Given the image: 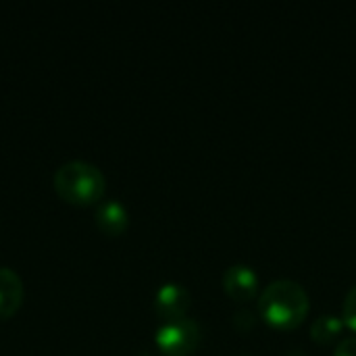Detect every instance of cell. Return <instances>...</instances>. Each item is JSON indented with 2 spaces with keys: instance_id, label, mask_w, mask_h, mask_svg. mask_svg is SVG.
<instances>
[{
  "instance_id": "obj_3",
  "label": "cell",
  "mask_w": 356,
  "mask_h": 356,
  "mask_svg": "<svg viewBox=\"0 0 356 356\" xmlns=\"http://www.w3.org/2000/svg\"><path fill=\"white\" fill-rule=\"evenodd\" d=\"M154 342L167 356L192 355L200 344V325L190 317L163 321L154 334Z\"/></svg>"
},
{
  "instance_id": "obj_10",
  "label": "cell",
  "mask_w": 356,
  "mask_h": 356,
  "mask_svg": "<svg viewBox=\"0 0 356 356\" xmlns=\"http://www.w3.org/2000/svg\"><path fill=\"white\" fill-rule=\"evenodd\" d=\"M334 356H356V336L344 338V340L338 344L336 355Z\"/></svg>"
},
{
  "instance_id": "obj_7",
  "label": "cell",
  "mask_w": 356,
  "mask_h": 356,
  "mask_svg": "<svg viewBox=\"0 0 356 356\" xmlns=\"http://www.w3.org/2000/svg\"><path fill=\"white\" fill-rule=\"evenodd\" d=\"M96 225L106 236H121L129 225L127 209L119 200H104L96 211Z\"/></svg>"
},
{
  "instance_id": "obj_1",
  "label": "cell",
  "mask_w": 356,
  "mask_h": 356,
  "mask_svg": "<svg viewBox=\"0 0 356 356\" xmlns=\"http://www.w3.org/2000/svg\"><path fill=\"white\" fill-rule=\"evenodd\" d=\"M309 294L294 280H275L259 296L261 317L280 332L296 330L309 315Z\"/></svg>"
},
{
  "instance_id": "obj_4",
  "label": "cell",
  "mask_w": 356,
  "mask_h": 356,
  "mask_svg": "<svg viewBox=\"0 0 356 356\" xmlns=\"http://www.w3.org/2000/svg\"><path fill=\"white\" fill-rule=\"evenodd\" d=\"M225 294L236 302H250L259 294V275L250 265L238 263L225 269L221 277Z\"/></svg>"
},
{
  "instance_id": "obj_8",
  "label": "cell",
  "mask_w": 356,
  "mask_h": 356,
  "mask_svg": "<svg viewBox=\"0 0 356 356\" xmlns=\"http://www.w3.org/2000/svg\"><path fill=\"white\" fill-rule=\"evenodd\" d=\"M344 323L342 319H338L336 315L327 313V315H321L313 321L311 325V338L317 342V344H330L332 340H336L342 332Z\"/></svg>"
},
{
  "instance_id": "obj_2",
  "label": "cell",
  "mask_w": 356,
  "mask_h": 356,
  "mask_svg": "<svg viewBox=\"0 0 356 356\" xmlns=\"http://www.w3.org/2000/svg\"><path fill=\"white\" fill-rule=\"evenodd\" d=\"M54 190L69 204H94L104 196V173L86 161H69L54 173Z\"/></svg>"
},
{
  "instance_id": "obj_9",
  "label": "cell",
  "mask_w": 356,
  "mask_h": 356,
  "mask_svg": "<svg viewBox=\"0 0 356 356\" xmlns=\"http://www.w3.org/2000/svg\"><path fill=\"white\" fill-rule=\"evenodd\" d=\"M342 319L344 323L355 330L356 332V286H353L344 298V305H342Z\"/></svg>"
},
{
  "instance_id": "obj_5",
  "label": "cell",
  "mask_w": 356,
  "mask_h": 356,
  "mask_svg": "<svg viewBox=\"0 0 356 356\" xmlns=\"http://www.w3.org/2000/svg\"><path fill=\"white\" fill-rule=\"evenodd\" d=\"M190 305H192V296H190L188 288L181 284H175V282L163 284L154 294V313L163 321H173V319L186 317Z\"/></svg>"
},
{
  "instance_id": "obj_6",
  "label": "cell",
  "mask_w": 356,
  "mask_h": 356,
  "mask_svg": "<svg viewBox=\"0 0 356 356\" xmlns=\"http://www.w3.org/2000/svg\"><path fill=\"white\" fill-rule=\"evenodd\" d=\"M23 302V282L21 277L8 269L0 267V321L13 317Z\"/></svg>"
}]
</instances>
